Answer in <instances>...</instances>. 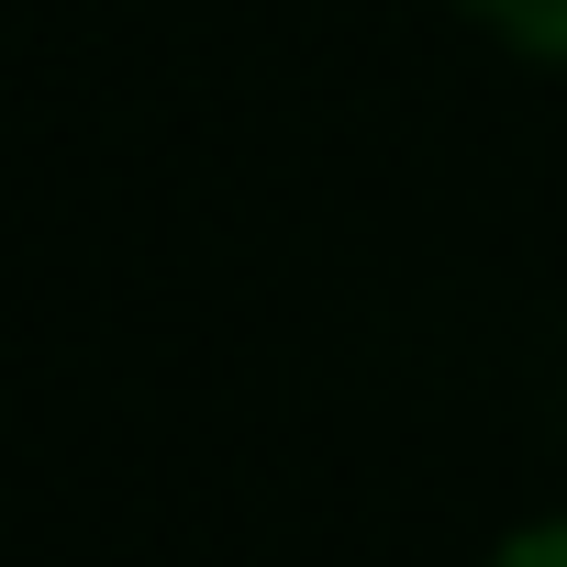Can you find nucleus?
Here are the masks:
<instances>
[{
    "mask_svg": "<svg viewBox=\"0 0 567 567\" xmlns=\"http://www.w3.org/2000/svg\"><path fill=\"white\" fill-rule=\"evenodd\" d=\"M478 567H567V512H534V523H512Z\"/></svg>",
    "mask_w": 567,
    "mask_h": 567,
    "instance_id": "2",
    "label": "nucleus"
},
{
    "mask_svg": "<svg viewBox=\"0 0 567 567\" xmlns=\"http://www.w3.org/2000/svg\"><path fill=\"white\" fill-rule=\"evenodd\" d=\"M456 12H467L501 56H523V68H567V0H456Z\"/></svg>",
    "mask_w": 567,
    "mask_h": 567,
    "instance_id": "1",
    "label": "nucleus"
}]
</instances>
